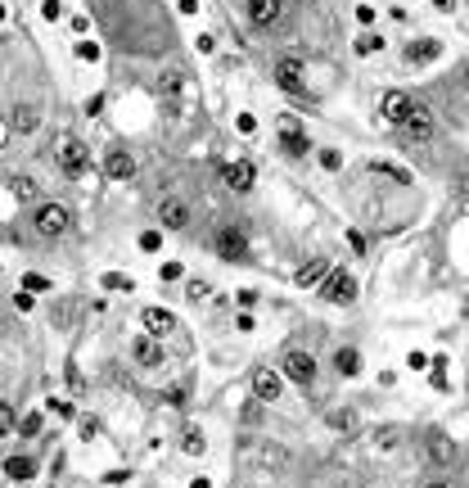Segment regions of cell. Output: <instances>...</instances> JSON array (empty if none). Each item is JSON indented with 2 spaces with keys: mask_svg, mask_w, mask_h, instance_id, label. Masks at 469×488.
<instances>
[{
  "mask_svg": "<svg viewBox=\"0 0 469 488\" xmlns=\"http://www.w3.org/2000/svg\"><path fill=\"white\" fill-rule=\"evenodd\" d=\"M14 430V411H9V402H0V434Z\"/></svg>",
  "mask_w": 469,
  "mask_h": 488,
  "instance_id": "35",
  "label": "cell"
},
{
  "mask_svg": "<svg viewBox=\"0 0 469 488\" xmlns=\"http://www.w3.org/2000/svg\"><path fill=\"white\" fill-rule=\"evenodd\" d=\"M23 289H36V294H41V289H50V280L36 276V272H28V276H23Z\"/></svg>",
  "mask_w": 469,
  "mask_h": 488,
  "instance_id": "32",
  "label": "cell"
},
{
  "mask_svg": "<svg viewBox=\"0 0 469 488\" xmlns=\"http://www.w3.org/2000/svg\"><path fill=\"white\" fill-rule=\"evenodd\" d=\"M181 448H185V453H190V457H199L203 448H208V438H203L199 430H185V438H181Z\"/></svg>",
  "mask_w": 469,
  "mask_h": 488,
  "instance_id": "23",
  "label": "cell"
},
{
  "mask_svg": "<svg viewBox=\"0 0 469 488\" xmlns=\"http://www.w3.org/2000/svg\"><path fill=\"white\" fill-rule=\"evenodd\" d=\"M379 113H384L388 122H397V127H402V118L411 113V100H406L402 91H388V95H384V104H379Z\"/></svg>",
  "mask_w": 469,
  "mask_h": 488,
  "instance_id": "16",
  "label": "cell"
},
{
  "mask_svg": "<svg viewBox=\"0 0 469 488\" xmlns=\"http://www.w3.org/2000/svg\"><path fill=\"white\" fill-rule=\"evenodd\" d=\"M442 55V41L438 36H424V41H411L406 45V64H434Z\"/></svg>",
  "mask_w": 469,
  "mask_h": 488,
  "instance_id": "10",
  "label": "cell"
},
{
  "mask_svg": "<svg viewBox=\"0 0 469 488\" xmlns=\"http://www.w3.org/2000/svg\"><path fill=\"white\" fill-rule=\"evenodd\" d=\"M68 209L64 204H41V209H36V231H41V235H64L68 231Z\"/></svg>",
  "mask_w": 469,
  "mask_h": 488,
  "instance_id": "1",
  "label": "cell"
},
{
  "mask_svg": "<svg viewBox=\"0 0 469 488\" xmlns=\"http://www.w3.org/2000/svg\"><path fill=\"white\" fill-rule=\"evenodd\" d=\"M81 434H86V438L100 434V421H95V416H81Z\"/></svg>",
  "mask_w": 469,
  "mask_h": 488,
  "instance_id": "37",
  "label": "cell"
},
{
  "mask_svg": "<svg viewBox=\"0 0 469 488\" xmlns=\"http://www.w3.org/2000/svg\"><path fill=\"white\" fill-rule=\"evenodd\" d=\"M257 303V289H239V308H253Z\"/></svg>",
  "mask_w": 469,
  "mask_h": 488,
  "instance_id": "40",
  "label": "cell"
},
{
  "mask_svg": "<svg viewBox=\"0 0 469 488\" xmlns=\"http://www.w3.org/2000/svg\"><path fill=\"white\" fill-rule=\"evenodd\" d=\"M402 127H406V136H415V140L434 136V118H429V109H419V104H411V113L402 118Z\"/></svg>",
  "mask_w": 469,
  "mask_h": 488,
  "instance_id": "6",
  "label": "cell"
},
{
  "mask_svg": "<svg viewBox=\"0 0 469 488\" xmlns=\"http://www.w3.org/2000/svg\"><path fill=\"white\" fill-rule=\"evenodd\" d=\"M424 488H451V484H424Z\"/></svg>",
  "mask_w": 469,
  "mask_h": 488,
  "instance_id": "44",
  "label": "cell"
},
{
  "mask_svg": "<svg viewBox=\"0 0 469 488\" xmlns=\"http://www.w3.org/2000/svg\"><path fill=\"white\" fill-rule=\"evenodd\" d=\"M280 394H285V380H280V371H271V366L253 371V398H257V402H280Z\"/></svg>",
  "mask_w": 469,
  "mask_h": 488,
  "instance_id": "2",
  "label": "cell"
},
{
  "mask_svg": "<svg viewBox=\"0 0 469 488\" xmlns=\"http://www.w3.org/2000/svg\"><path fill=\"white\" fill-rule=\"evenodd\" d=\"M280 145H285L289 158H303V154H307V136L298 131V122H293V118L280 122Z\"/></svg>",
  "mask_w": 469,
  "mask_h": 488,
  "instance_id": "9",
  "label": "cell"
},
{
  "mask_svg": "<svg viewBox=\"0 0 469 488\" xmlns=\"http://www.w3.org/2000/svg\"><path fill=\"white\" fill-rule=\"evenodd\" d=\"M181 5V14H199V0H176Z\"/></svg>",
  "mask_w": 469,
  "mask_h": 488,
  "instance_id": "42",
  "label": "cell"
},
{
  "mask_svg": "<svg viewBox=\"0 0 469 488\" xmlns=\"http://www.w3.org/2000/svg\"><path fill=\"white\" fill-rule=\"evenodd\" d=\"M280 14H285V5L280 0H249V18H253V28H271Z\"/></svg>",
  "mask_w": 469,
  "mask_h": 488,
  "instance_id": "11",
  "label": "cell"
},
{
  "mask_svg": "<svg viewBox=\"0 0 469 488\" xmlns=\"http://www.w3.org/2000/svg\"><path fill=\"white\" fill-rule=\"evenodd\" d=\"M0 23H5V5H0Z\"/></svg>",
  "mask_w": 469,
  "mask_h": 488,
  "instance_id": "45",
  "label": "cell"
},
{
  "mask_svg": "<svg viewBox=\"0 0 469 488\" xmlns=\"http://www.w3.org/2000/svg\"><path fill=\"white\" fill-rule=\"evenodd\" d=\"M14 194L18 199H36V181L32 177H14Z\"/></svg>",
  "mask_w": 469,
  "mask_h": 488,
  "instance_id": "26",
  "label": "cell"
},
{
  "mask_svg": "<svg viewBox=\"0 0 469 488\" xmlns=\"http://www.w3.org/2000/svg\"><path fill=\"white\" fill-rule=\"evenodd\" d=\"M181 91H185V77H181V72H167V77H163V95H167L171 104H176V100H181Z\"/></svg>",
  "mask_w": 469,
  "mask_h": 488,
  "instance_id": "22",
  "label": "cell"
},
{
  "mask_svg": "<svg viewBox=\"0 0 469 488\" xmlns=\"http://www.w3.org/2000/svg\"><path fill=\"white\" fill-rule=\"evenodd\" d=\"M320 294H325L329 303H343V308H348V303L356 299V280H352L348 272H334L325 285H320Z\"/></svg>",
  "mask_w": 469,
  "mask_h": 488,
  "instance_id": "4",
  "label": "cell"
},
{
  "mask_svg": "<svg viewBox=\"0 0 469 488\" xmlns=\"http://www.w3.org/2000/svg\"><path fill=\"white\" fill-rule=\"evenodd\" d=\"M131 357L145 362V366H163V348H158L154 339H135V344H131Z\"/></svg>",
  "mask_w": 469,
  "mask_h": 488,
  "instance_id": "17",
  "label": "cell"
},
{
  "mask_svg": "<svg viewBox=\"0 0 469 488\" xmlns=\"http://www.w3.org/2000/svg\"><path fill=\"white\" fill-rule=\"evenodd\" d=\"M320 167H325V172H339V167H343L339 150H320Z\"/></svg>",
  "mask_w": 469,
  "mask_h": 488,
  "instance_id": "30",
  "label": "cell"
},
{
  "mask_svg": "<svg viewBox=\"0 0 469 488\" xmlns=\"http://www.w3.org/2000/svg\"><path fill=\"white\" fill-rule=\"evenodd\" d=\"M145 326H149L154 339H163L167 331H176V316H171L167 308H145Z\"/></svg>",
  "mask_w": 469,
  "mask_h": 488,
  "instance_id": "15",
  "label": "cell"
},
{
  "mask_svg": "<svg viewBox=\"0 0 469 488\" xmlns=\"http://www.w3.org/2000/svg\"><path fill=\"white\" fill-rule=\"evenodd\" d=\"M356 18H361V23H375V5H356Z\"/></svg>",
  "mask_w": 469,
  "mask_h": 488,
  "instance_id": "39",
  "label": "cell"
},
{
  "mask_svg": "<svg viewBox=\"0 0 469 488\" xmlns=\"http://www.w3.org/2000/svg\"><path fill=\"white\" fill-rule=\"evenodd\" d=\"M32 457H9L5 461V475H14V479H32Z\"/></svg>",
  "mask_w": 469,
  "mask_h": 488,
  "instance_id": "21",
  "label": "cell"
},
{
  "mask_svg": "<svg viewBox=\"0 0 469 488\" xmlns=\"http://www.w3.org/2000/svg\"><path fill=\"white\" fill-rule=\"evenodd\" d=\"M325 276H329V262H320V258H316V262H307V267H303V272L293 276V280H298L303 289H312V285H320Z\"/></svg>",
  "mask_w": 469,
  "mask_h": 488,
  "instance_id": "18",
  "label": "cell"
},
{
  "mask_svg": "<svg viewBox=\"0 0 469 488\" xmlns=\"http://www.w3.org/2000/svg\"><path fill=\"white\" fill-rule=\"evenodd\" d=\"M77 59H91V64H95V59H100V45H95V41H77Z\"/></svg>",
  "mask_w": 469,
  "mask_h": 488,
  "instance_id": "34",
  "label": "cell"
},
{
  "mask_svg": "<svg viewBox=\"0 0 469 488\" xmlns=\"http://www.w3.org/2000/svg\"><path fill=\"white\" fill-rule=\"evenodd\" d=\"M285 375H289V380L293 384H312L316 380V357H312V353H289V357H285Z\"/></svg>",
  "mask_w": 469,
  "mask_h": 488,
  "instance_id": "5",
  "label": "cell"
},
{
  "mask_svg": "<svg viewBox=\"0 0 469 488\" xmlns=\"http://www.w3.org/2000/svg\"><path fill=\"white\" fill-rule=\"evenodd\" d=\"M55 158H59V167H64L68 177H81V172H86V150H81V145L72 140V136H64V140H59Z\"/></svg>",
  "mask_w": 469,
  "mask_h": 488,
  "instance_id": "3",
  "label": "cell"
},
{
  "mask_svg": "<svg viewBox=\"0 0 469 488\" xmlns=\"http://www.w3.org/2000/svg\"><path fill=\"white\" fill-rule=\"evenodd\" d=\"M158 217H163L167 231H185V226H190V209H185V199H163V204H158Z\"/></svg>",
  "mask_w": 469,
  "mask_h": 488,
  "instance_id": "8",
  "label": "cell"
},
{
  "mask_svg": "<svg viewBox=\"0 0 469 488\" xmlns=\"http://www.w3.org/2000/svg\"><path fill=\"white\" fill-rule=\"evenodd\" d=\"M276 82H280L285 91L298 95V91H303V64H298V59H280V64H276Z\"/></svg>",
  "mask_w": 469,
  "mask_h": 488,
  "instance_id": "13",
  "label": "cell"
},
{
  "mask_svg": "<svg viewBox=\"0 0 469 488\" xmlns=\"http://www.w3.org/2000/svg\"><path fill=\"white\" fill-rule=\"evenodd\" d=\"M163 280H181V262H167L163 267Z\"/></svg>",
  "mask_w": 469,
  "mask_h": 488,
  "instance_id": "41",
  "label": "cell"
},
{
  "mask_svg": "<svg viewBox=\"0 0 469 488\" xmlns=\"http://www.w3.org/2000/svg\"><path fill=\"white\" fill-rule=\"evenodd\" d=\"M158 244H163L158 231H145V235H140V249H145V253H158Z\"/></svg>",
  "mask_w": 469,
  "mask_h": 488,
  "instance_id": "33",
  "label": "cell"
},
{
  "mask_svg": "<svg viewBox=\"0 0 469 488\" xmlns=\"http://www.w3.org/2000/svg\"><path fill=\"white\" fill-rule=\"evenodd\" d=\"M429 448H434V457H438V461H451V457H456V448H451V443H447L442 434H438V438H434Z\"/></svg>",
  "mask_w": 469,
  "mask_h": 488,
  "instance_id": "28",
  "label": "cell"
},
{
  "mask_svg": "<svg viewBox=\"0 0 469 488\" xmlns=\"http://www.w3.org/2000/svg\"><path fill=\"white\" fill-rule=\"evenodd\" d=\"M185 294L199 303V299H208V285H203V280H190V285H185Z\"/></svg>",
  "mask_w": 469,
  "mask_h": 488,
  "instance_id": "36",
  "label": "cell"
},
{
  "mask_svg": "<svg viewBox=\"0 0 469 488\" xmlns=\"http://www.w3.org/2000/svg\"><path fill=\"white\" fill-rule=\"evenodd\" d=\"M14 122H18V131H32V127H36V109H18Z\"/></svg>",
  "mask_w": 469,
  "mask_h": 488,
  "instance_id": "31",
  "label": "cell"
},
{
  "mask_svg": "<svg viewBox=\"0 0 469 488\" xmlns=\"http://www.w3.org/2000/svg\"><path fill=\"white\" fill-rule=\"evenodd\" d=\"M244 461H266V466H280L285 453H280V448H244Z\"/></svg>",
  "mask_w": 469,
  "mask_h": 488,
  "instance_id": "20",
  "label": "cell"
},
{
  "mask_svg": "<svg viewBox=\"0 0 469 488\" xmlns=\"http://www.w3.org/2000/svg\"><path fill=\"white\" fill-rule=\"evenodd\" d=\"M221 181H226L230 190H249L253 186V163H244V158L239 163H226L221 167Z\"/></svg>",
  "mask_w": 469,
  "mask_h": 488,
  "instance_id": "14",
  "label": "cell"
},
{
  "mask_svg": "<svg viewBox=\"0 0 469 488\" xmlns=\"http://www.w3.org/2000/svg\"><path fill=\"white\" fill-rule=\"evenodd\" d=\"M379 45H384V41H379L375 32H361V36H356V55H375Z\"/></svg>",
  "mask_w": 469,
  "mask_h": 488,
  "instance_id": "25",
  "label": "cell"
},
{
  "mask_svg": "<svg viewBox=\"0 0 469 488\" xmlns=\"http://www.w3.org/2000/svg\"><path fill=\"white\" fill-rule=\"evenodd\" d=\"M104 172H108V181H127V177L135 172V158H131L127 150H108V158H104Z\"/></svg>",
  "mask_w": 469,
  "mask_h": 488,
  "instance_id": "12",
  "label": "cell"
},
{
  "mask_svg": "<svg viewBox=\"0 0 469 488\" xmlns=\"http://www.w3.org/2000/svg\"><path fill=\"white\" fill-rule=\"evenodd\" d=\"M199 50H203V55H213V50H217V36H208V32H203V36H199Z\"/></svg>",
  "mask_w": 469,
  "mask_h": 488,
  "instance_id": "38",
  "label": "cell"
},
{
  "mask_svg": "<svg viewBox=\"0 0 469 488\" xmlns=\"http://www.w3.org/2000/svg\"><path fill=\"white\" fill-rule=\"evenodd\" d=\"M217 253H221V258H230V262H239L244 258V253H249V240H244L239 235V231H217Z\"/></svg>",
  "mask_w": 469,
  "mask_h": 488,
  "instance_id": "7",
  "label": "cell"
},
{
  "mask_svg": "<svg viewBox=\"0 0 469 488\" xmlns=\"http://www.w3.org/2000/svg\"><path fill=\"white\" fill-rule=\"evenodd\" d=\"M329 425H334V430H356V416L352 411H329Z\"/></svg>",
  "mask_w": 469,
  "mask_h": 488,
  "instance_id": "27",
  "label": "cell"
},
{
  "mask_svg": "<svg viewBox=\"0 0 469 488\" xmlns=\"http://www.w3.org/2000/svg\"><path fill=\"white\" fill-rule=\"evenodd\" d=\"M434 5L442 9V14H451V9H456V0H434Z\"/></svg>",
  "mask_w": 469,
  "mask_h": 488,
  "instance_id": "43",
  "label": "cell"
},
{
  "mask_svg": "<svg viewBox=\"0 0 469 488\" xmlns=\"http://www.w3.org/2000/svg\"><path fill=\"white\" fill-rule=\"evenodd\" d=\"M41 14L50 23H59V18H64V0H41Z\"/></svg>",
  "mask_w": 469,
  "mask_h": 488,
  "instance_id": "29",
  "label": "cell"
},
{
  "mask_svg": "<svg viewBox=\"0 0 469 488\" xmlns=\"http://www.w3.org/2000/svg\"><path fill=\"white\" fill-rule=\"evenodd\" d=\"M104 289H127V294H131L135 280H131V276H122V272H108V276H104Z\"/></svg>",
  "mask_w": 469,
  "mask_h": 488,
  "instance_id": "24",
  "label": "cell"
},
{
  "mask_svg": "<svg viewBox=\"0 0 469 488\" xmlns=\"http://www.w3.org/2000/svg\"><path fill=\"white\" fill-rule=\"evenodd\" d=\"M334 366H339V375H356V371H361V353H356V348H339Z\"/></svg>",
  "mask_w": 469,
  "mask_h": 488,
  "instance_id": "19",
  "label": "cell"
}]
</instances>
